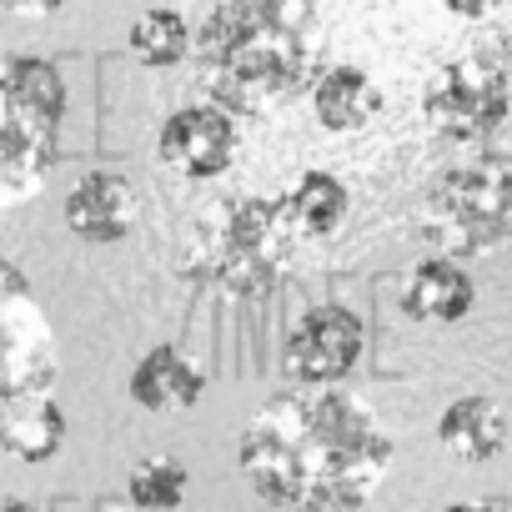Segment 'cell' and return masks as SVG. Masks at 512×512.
I'll return each instance as SVG.
<instances>
[{
    "instance_id": "obj_1",
    "label": "cell",
    "mask_w": 512,
    "mask_h": 512,
    "mask_svg": "<svg viewBox=\"0 0 512 512\" xmlns=\"http://www.w3.org/2000/svg\"><path fill=\"white\" fill-rule=\"evenodd\" d=\"M397 462L377 412L337 387H287L236 437V472L267 507L342 512L367 507Z\"/></svg>"
},
{
    "instance_id": "obj_2",
    "label": "cell",
    "mask_w": 512,
    "mask_h": 512,
    "mask_svg": "<svg viewBox=\"0 0 512 512\" xmlns=\"http://www.w3.org/2000/svg\"><path fill=\"white\" fill-rule=\"evenodd\" d=\"M322 21L312 0H211L191 31V71L211 106L262 121L322 71Z\"/></svg>"
},
{
    "instance_id": "obj_3",
    "label": "cell",
    "mask_w": 512,
    "mask_h": 512,
    "mask_svg": "<svg viewBox=\"0 0 512 512\" xmlns=\"http://www.w3.org/2000/svg\"><path fill=\"white\" fill-rule=\"evenodd\" d=\"M297 256V236L277 196H216L181 236L176 272L186 287L221 302H262Z\"/></svg>"
},
{
    "instance_id": "obj_4",
    "label": "cell",
    "mask_w": 512,
    "mask_h": 512,
    "mask_svg": "<svg viewBox=\"0 0 512 512\" xmlns=\"http://www.w3.org/2000/svg\"><path fill=\"white\" fill-rule=\"evenodd\" d=\"M66 81L46 56H0V211L36 201L61 156Z\"/></svg>"
},
{
    "instance_id": "obj_5",
    "label": "cell",
    "mask_w": 512,
    "mask_h": 512,
    "mask_svg": "<svg viewBox=\"0 0 512 512\" xmlns=\"http://www.w3.org/2000/svg\"><path fill=\"white\" fill-rule=\"evenodd\" d=\"M432 256L472 262L512 236V166L497 156H477L467 166H452L422 201L417 216Z\"/></svg>"
},
{
    "instance_id": "obj_6",
    "label": "cell",
    "mask_w": 512,
    "mask_h": 512,
    "mask_svg": "<svg viewBox=\"0 0 512 512\" xmlns=\"http://www.w3.org/2000/svg\"><path fill=\"white\" fill-rule=\"evenodd\" d=\"M56 337L26 272L0 256V437L56 397Z\"/></svg>"
},
{
    "instance_id": "obj_7",
    "label": "cell",
    "mask_w": 512,
    "mask_h": 512,
    "mask_svg": "<svg viewBox=\"0 0 512 512\" xmlns=\"http://www.w3.org/2000/svg\"><path fill=\"white\" fill-rule=\"evenodd\" d=\"M512 111V81L502 66L482 61V56H462L432 71L427 91H422V116L437 136L452 141H477L492 136Z\"/></svg>"
},
{
    "instance_id": "obj_8",
    "label": "cell",
    "mask_w": 512,
    "mask_h": 512,
    "mask_svg": "<svg viewBox=\"0 0 512 512\" xmlns=\"http://www.w3.org/2000/svg\"><path fill=\"white\" fill-rule=\"evenodd\" d=\"M367 352V327L352 307H337V302H322V307H307L292 327H287V342H282V367L297 387H337L357 372Z\"/></svg>"
},
{
    "instance_id": "obj_9",
    "label": "cell",
    "mask_w": 512,
    "mask_h": 512,
    "mask_svg": "<svg viewBox=\"0 0 512 512\" xmlns=\"http://www.w3.org/2000/svg\"><path fill=\"white\" fill-rule=\"evenodd\" d=\"M236 151H241V121L231 111L211 106V101L171 111L156 131V161L171 176H186V181L226 176Z\"/></svg>"
},
{
    "instance_id": "obj_10",
    "label": "cell",
    "mask_w": 512,
    "mask_h": 512,
    "mask_svg": "<svg viewBox=\"0 0 512 512\" xmlns=\"http://www.w3.org/2000/svg\"><path fill=\"white\" fill-rule=\"evenodd\" d=\"M66 231L86 246H116L136 231L141 221V201H136V186L121 176V171H106V166H91L76 176V186L66 191Z\"/></svg>"
},
{
    "instance_id": "obj_11",
    "label": "cell",
    "mask_w": 512,
    "mask_h": 512,
    "mask_svg": "<svg viewBox=\"0 0 512 512\" xmlns=\"http://www.w3.org/2000/svg\"><path fill=\"white\" fill-rule=\"evenodd\" d=\"M402 312L412 322H427V327H452L462 322L472 307H477V287L467 277L462 262L452 256H422V262L402 277Z\"/></svg>"
},
{
    "instance_id": "obj_12",
    "label": "cell",
    "mask_w": 512,
    "mask_h": 512,
    "mask_svg": "<svg viewBox=\"0 0 512 512\" xmlns=\"http://www.w3.org/2000/svg\"><path fill=\"white\" fill-rule=\"evenodd\" d=\"M126 392L141 412H191L206 392V372L171 342H156L151 352L136 357Z\"/></svg>"
},
{
    "instance_id": "obj_13",
    "label": "cell",
    "mask_w": 512,
    "mask_h": 512,
    "mask_svg": "<svg viewBox=\"0 0 512 512\" xmlns=\"http://www.w3.org/2000/svg\"><path fill=\"white\" fill-rule=\"evenodd\" d=\"M307 101H312V116H317L322 131L352 136V131H367L377 121L382 86L362 66H322L317 81L307 86Z\"/></svg>"
},
{
    "instance_id": "obj_14",
    "label": "cell",
    "mask_w": 512,
    "mask_h": 512,
    "mask_svg": "<svg viewBox=\"0 0 512 512\" xmlns=\"http://www.w3.org/2000/svg\"><path fill=\"white\" fill-rule=\"evenodd\" d=\"M277 206H282V216H287V226H292L297 241H322V236H332V231L347 221L352 191H347L342 176L312 166V171H302V176L277 196Z\"/></svg>"
},
{
    "instance_id": "obj_15",
    "label": "cell",
    "mask_w": 512,
    "mask_h": 512,
    "mask_svg": "<svg viewBox=\"0 0 512 512\" xmlns=\"http://www.w3.org/2000/svg\"><path fill=\"white\" fill-rule=\"evenodd\" d=\"M437 442L457 457V462H492L507 447V417L492 397H457L442 407L437 417Z\"/></svg>"
},
{
    "instance_id": "obj_16",
    "label": "cell",
    "mask_w": 512,
    "mask_h": 512,
    "mask_svg": "<svg viewBox=\"0 0 512 512\" xmlns=\"http://www.w3.org/2000/svg\"><path fill=\"white\" fill-rule=\"evenodd\" d=\"M126 51H131V61L146 66V71L186 66V56H191V21H186L181 11H166V6L141 11L136 26L126 31Z\"/></svg>"
},
{
    "instance_id": "obj_17",
    "label": "cell",
    "mask_w": 512,
    "mask_h": 512,
    "mask_svg": "<svg viewBox=\"0 0 512 512\" xmlns=\"http://www.w3.org/2000/svg\"><path fill=\"white\" fill-rule=\"evenodd\" d=\"M186 492H191L186 462L161 452V457H141V462L131 467L121 497H126L136 512H176V507L186 502Z\"/></svg>"
},
{
    "instance_id": "obj_18",
    "label": "cell",
    "mask_w": 512,
    "mask_h": 512,
    "mask_svg": "<svg viewBox=\"0 0 512 512\" xmlns=\"http://www.w3.org/2000/svg\"><path fill=\"white\" fill-rule=\"evenodd\" d=\"M66 0H0V11L11 16H26V21H41V16H56Z\"/></svg>"
},
{
    "instance_id": "obj_19",
    "label": "cell",
    "mask_w": 512,
    "mask_h": 512,
    "mask_svg": "<svg viewBox=\"0 0 512 512\" xmlns=\"http://www.w3.org/2000/svg\"><path fill=\"white\" fill-rule=\"evenodd\" d=\"M442 6H447L452 16H462V21H482V16L497 6V0H442Z\"/></svg>"
},
{
    "instance_id": "obj_20",
    "label": "cell",
    "mask_w": 512,
    "mask_h": 512,
    "mask_svg": "<svg viewBox=\"0 0 512 512\" xmlns=\"http://www.w3.org/2000/svg\"><path fill=\"white\" fill-rule=\"evenodd\" d=\"M442 512H497V502L492 497H482V502H447Z\"/></svg>"
},
{
    "instance_id": "obj_21",
    "label": "cell",
    "mask_w": 512,
    "mask_h": 512,
    "mask_svg": "<svg viewBox=\"0 0 512 512\" xmlns=\"http://www.w3.org/2000/svg\"><path fill=\"white\" fill-rule=\"evenodd\" d=\"M0 512H51V507H36L26 497H0Z\"/></svg>"
},
{
    "instance_id": "obj_22",
    "label": "cell",
    "mask_w": 512,
    "mask_h": 512,
    "mask_svg": "<svg viewBox=\"0 0 512 512\" xmlns=\"http://www.w3.org/2000/svg\"><path fill=\"white\" fill-rule=\"evenodd\" d=\"M96 512H136L126 497H106V502H96Z\"/></svg>"
},
{
    "instance_id": "obj_23",
    "label": "cell",
    "mask_w": 512,
    "mask_h": 512,
    "mask_svg": "<svg viewBox=\"0 0 512 512\" xmlns=\"http://www.w3.org/2000/svg\"><path fill=\"white\" fill-rule=\"evenodd\" d=\"M497 502V512H512V497H492Z\"/></svg>"
},
{
    "instance_id": "obj_24",
    "label": "cell",
    "mask_w": 512,
    "mask_h": 512,
    "mask_svg": "<svg viewBox=\"0 0 512 512\" xmlns=\"http://www.w3.org/2000/svg\"><path fill=\"white\" fill-rule=\"evenodd\" d=\"M342 512H372V507H342Z\"/></svg>"
}]
</instances>
